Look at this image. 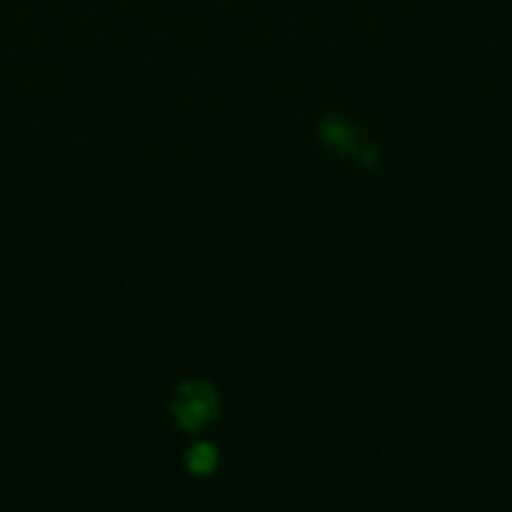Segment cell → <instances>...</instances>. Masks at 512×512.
<instances>
[{
	"instance_id": "obj_1",
	"label": "cell",
	"mask_w": 512,
	"mask_h": 512,
	"mask_svg": "<svg viewBox=\"0 0 512 512\" xmlns=\"http://www.w3.org/2000/svg\"><path fill=\"white\" fill-rule=\"evenodd\" d=\"M218 414V393L207 383H183L172 397V418L183 432H200Z\"/></svg>"
},
{
	"instance_id": "obj_2",
	"label": "cell",
	"mask_w": 512,
	"mask_h": 512,
	"mask_svg": "<svg viewBox=\"0 0 512 512\" xmlns=\"http://www.w3.org/2000/svg\"><path fill=\"white\" fill-rule=\"evenodd\" d=\"M320 134H323V141H327L330 148H337L341 155H348L351 162H358V165L376 162V144L365 141V137L358 134L351 123L337 120V116H327V120L320 123Z\"/></svg>"
},
{
	"instance_id": "obj_3",
	"label": "cell",
	"mask_w": 512,
	"mask_h": 512,
	"mask_svg": "<svg viewBox=\"0 0 512 512\" xmlns=\"http://www.w3.org/2000/svg\"><path fill=\"white\" fill-rule=\"evenodd\" d=\"M186 467H190L193 474H211V470L218 467V449H214L211 442H200V446H193L190 456H186Z\"/></svg>"
}]
</instances>
